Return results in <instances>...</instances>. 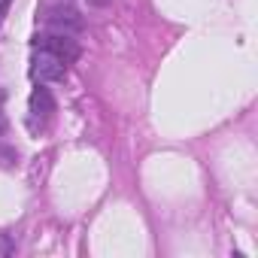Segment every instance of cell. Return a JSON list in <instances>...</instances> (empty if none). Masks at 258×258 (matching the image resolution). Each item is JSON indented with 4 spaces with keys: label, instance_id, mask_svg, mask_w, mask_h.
I'll list each match as a JSON object with an SVG mask.
<instances>
[{
    "label": "cell",
    "instance_id": "cell-5",
    "mask_svg": "<svg viewBox=\"0 0 258 258\" xmlns=\"http://www.w3.org/2000/svg\"><path fill=\"white\" fill-rule=\"evenodd\" d=\"M10 4H13V0H0V22L7 19V13H10Z\"/></svg>",
    "mask_w": 258,
    "mask_h": 258
},
{
    "label": "cell",
    "instance_id": "cell-3",
    "mask_svg": "<svg viewBox=\"0 0 258 258\" xmlns=\"http://www.w3.org/2000/svg\"><path fill=\"white\" fill-rule=\"evenodd\" d=\"M37 52H40V55H34V61H31V79H37L40 85H46V82H61V79L67 76V64H64L61 58L43 52V49H37Z\"/></svg>",
    "mask_w": 258,
    "mask_h": 258
},
{
    "label": "cell",
    "instance_id": "cell-8",
    "mask_svg": "<svg viewBox=\"0 0 258 258\" xmlns=\"http://www.w3.org/2000/svg\"><path fill=\"white\" fill-rule=\"evenodd\" d=\"M0 100H4V97H0ZM7 131V118H4V112H0V134H4Z\"/></svg>",
    "mask_w": 258,
    "mask_h": 258
},
{
    "label": "cell",
    "instance_id": "cell-4",
    "mask_svg": "<svg viewBox=\"0 0 258 258\" xmlns=\"http://www.w3.org/2000/svg\"><path fill=\"white\" fill-rule=\"evenodd\" d=\"M58 109V103H55V97H52V91L49 88H34V94H31V118H40V124L43 121H49L52 118V112Z\"/></svg>",
    "mask_w": 258,
    "mask_h": 258
},
{
    "label": "cell",
    "instance_id": "cell-6",
    "mask_svg": "<svg viewBox=\"0 0 258 258\" xmlns=\"http://www.w3.org/2000/svg\"><path fill=\"white\" fill-rule=\"evenodd\" d=\"M55 4H70V0H43V7H55Z\"/></svg>",
    "mask_w": 258,
    "mask_h": 258
},
{
    "label": "cell",
    "instance_id": "cell-2",
    "mask_svg": "<svg viewBox=\"0 0 258 258\" xmlns=\"http://www.w3.org/2000/svg\"><path fill=\"white\" fill-rule=\"evenodd\" d=\"M34 49H43V52L61 58L64 64H73L79 58V46H76V40H70V34H55V31L43 34V37L34 40Z\"/></svg>",
    "mask_w": 258,
    "mask_h": 258
},
{
    "label": "cell",
    "instance_id": "cell-1",
    "mask_svg": "<svg viewBox=\"0 0 258 258\" xmlns=\"http://www.w3.org/2000/svg\"><path fill=\"white\" fill-rule=\"evenodd\" d=\"M43 25L52 28L55 34H76L82 31V16L70 4H55V7H43Z\"/></svg>",
    "mask_w": 258,
    "mask_h": 258
},
{
    "label": "cell",
    "instance_id": "cell-7",
    "mask_svg": "<svg viewBox=\"0 0 258 258\" xmlns=\"http://www.w3.org/2000/svg\"><path fill=\"white\" fill-rule=\"evenodd\" d=\"M109 0H88V7H106Z\"/></svg>",
    "mask_w": 258,
    "mask_h": 258
}]
</instances>
